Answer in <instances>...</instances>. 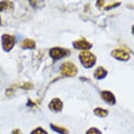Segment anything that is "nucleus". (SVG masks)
<instances>
[{
    "label": "nucleus",
    "mask_w": 134,
    "mask_h": 134,
    "mask_svg": "<svg viewBox=\"0 0 134 134\" xmlns=\"http://www.w3.org/2000/svg\"><path fill=\"white\" fill-rule=\"evenodd\" d=\"M81 63L86 68H91L96 63V57L88 51H83L79 54Z\"/></svg>",
    "instance_id": "f257e3e1"
},
{
    "label": "nucleus",
    "mask_w": 134,
    "mask_h": 134,
    "mask_svg": "<svg viewBox=\"0 0 134 134\" xmlns=\"http://www.w3.org/2000/svg\"><path fill=\"white\" fill-rule=\"evenodd\" d=\"M62 75L66 77H75L77 73V68L75 64L70 62H66L60 67Z\"/></svg>",
    "instance_id": "f03ea898"
},
{
    "label": "nucleus",
    "mask_w": 134,
    "mask_h": 134,
    "mask_svg": "<svg viewBox=\"0 0 134 134\" xmlns=\"http://www.w3.org/2000/svg\"><path fill=\"white\" fill-rule=\"evenodd\" d=\"M70 53L68 49L60 48V47H54L50 49L49 55L51 58L54 60H58L63 58L66 57Z\"/></svg>",
    "instance_id": "7ed1b4c3"
},
{
    "label": "nucleus",
    "mask_w": 134,
    "mask_h": 134,
    "mask_svg": "<svg viewBox=\"0 0 134 134\" xmlns=\"http://www.w3.org/2000/svg\"><path fill=\"white\" fill-rule=\"evenodd\" d=\"M2 47L5 51L9 52L13 48L15 44V38L10 35L4 34L2 37Z\"/></svg>",
    "instance_id": "20e7f679"
},
{
    "label": "nucleus",
    "mask_w": 134,
    "mask_h": 134,
    "mask_svg": "<svg viewBox=\"0 0 134 134\" xmlns=\"http://www.w3.org/2000/svg\"><path fill=\"white\" fill-rule=\"evenodd\" d=\"M111 55L120 61H128L130 59V53L127 51L121 48L114 49L111 53Z\"/></svg>",
    "instance_id": "39448f33"
},
{
    "label": "nucleus",
    "mask_w": 134,
    "mask_h": 134,
    "mask_svg": "<svg viewBox=\"0 0 134 134\" xmlns=\"http://www.w3.org/2000/svg\"><path fill=\"white\" fill-rule=\"evenodd\" d=\"M73 46L74 48L79 49V50H88L92 47V44H91L90 42H88V41H86V40H79L75 41L73 42Z\"/></svg>",
    "instance_id": "423d86ee"
},
{
    "label": "nucleus",
    "mask_w": 134,
    "mask_h": 134,
    "mask_svg": "<svg viewBox=\"0 0 134 134\" xmlns=\"http://www.w3.org/2000/svg\"><path fill=\"white\" fill-rule=\"evenodd\" d=\"M101 97L104 101L110 105H114L116 103V98L114 95L109 91H103L101 92Z\"/></svg>",
    "instance_id": "0eeeda50"
},
{
    "label": "nucleus",
    "mask_w": 134,
    "mask_h": 134,
    "mask_svg": "<svg viewBox=\"0 0 134 134\" xmlns=\"http://www.w3.org/2000/svg\"><path fill=\"white\" fill-rule=\"evenodd\" d=\"M63 103L59 98H53L48 105V108L53 112H58L63 110Z\"/></svg>",
    "instance_id": "6e6552de"
},
{
    "label": "nucleus",
    "mask_w": 134,
    "mask_h": 134,
    "mask_svg": "<svg viewBox=\"0 0 134 134\" xmlns=\"http://www.w3.org/2000/svg\"><path fill=\"white\" fill-rule=\"evenodd\" d=\"M108 75V71L103 67H98L94 72V77L97 79H104Z\"/></svg>",
    "instance_id": "1a4fd4ad"
},
{
    "label": "nucleus",
    "mask_w": 134,
    "mask_h": 134,
    "mask_svg": "<svg viewBox=\"0 0 134 134\" xmlns=\"http://www.w3.org/2000/svg\"><path fill=\"white\" fill-rule=\"evenodd\" d=\"M21 48L23 49H33L35 48L36 44L35 42L30 39H25L20 44Z\"/></svg>",
    "instance_id": "9d476101"
},
{
    "label": "nucleus",
    "mask_w": 134,
    "mask_h": 134,
    "mask_svg": "<svg viewBox=\"0 0 134 134\" xmlns=\"http://www.w3.org/2000/svg\"><path fill=\"white\" fill-rule=\"evenodd\" d=\"M50 126H51V129L53 130V131L56 132L58 134H68L69 131L68 130L65 129V127L60 126L59 125H56L54 124H50Z\"/></svg>",
    "instance_id": "9b49d317"
},
{
    "label": "nucleus",
    "mask_w": 134,
    "mask_h": 134,
    "mask_svg": "<svg viewBox=\"0 0 134 134\" xmlns=\"http://www.w3.org/2000/svg\"><path fill=\"white\" fill-rule=\"evenodd\" d=\"M94 114L99 117H105L108 115V110H105L103 108H97L94 110Z\"/></svg>",
    "instance_id": "f8f14e48"
},
{
    "label": "nucleus",
    "mask_w": 134,
    "mask_h": 134,
    "mask_svg": "<svg viewBox=\"0 0 134 134\" xmlns=\"http://www.w3.org/2000/svg\"><path fill=\"white\" fill-rule=\"evenodd\" d=\"M11 6H12V3L10 2H8V1L2 2H0V11L11 9Z\"/></svg>",
    "instance_id": "ddd939ff"
},
{
    "label": "nucleus",
    "mask_w": 134,
    "mask_h": 134,
    "mask_svg": "<svg viewBox=\"0 0 134 134\" xmlns=\"http://www.w3.org/2000/svg\"><path fill=\"white\" fill-rule=\"evenodd\" d=\"M30 134H48V133L46 130H44L42 127H38L33 130Z\"/></svg>",
    "instance_id": "4468645a"
},
{
    "label": "nucleus",
    "mask_w": 134,
    "mask_h": 134,
    "mask_svg": "<svg viewBox=\"0 0 134 134\" xmlns=\"http://www.w3.org/2000/svg\"><path fill=\"white\" fill-rule=\"evenodd\" d=\"M86 134H102V133L98 129H97V128L95 127H92L90 128L88 130H87Z\"/></svg>",
    "instance_id": "2eb2a0df"
},
{
    "label": "nucleus",
    "mask_w": 134,
    "mask_h": 134,
    "mask_svg": "<svg viewBox=\"0 0 134 134\" xmlns=\"http://www.w3.org/2000/svg\"><path fill=\"white\" fill-rule=\"evenodd\" d=\"M32 84L30 83H24L23 84H22V87L23 88H24V89H30V88H32Z\"/></svg>",
    "instance_id": "dca6fc26"
},
{
    "label": "nucleus",
    "mask_w": 134,
    "mask_h": 134,
    "mask_svg": "<svg viewBox=\"0 0 134 134\" xmlns=\"http://www.w3.org/2000/svg\"><path fill=\"white\" fill-rule=\"evenodd\" d=\"M11 134H22V132L20 131V130L19 129H14L12 131V133H11Z\"/></svg>",
    "instance_id": "f3484780"
},
{
    "label": "nucleus",
    "mask_w": 134,
    "mask_h": 134,
    "mask_svg": "<svg viewBox=\"0 0 134 134\" xmlns=\"http://www.w3.org/2000/svg\"><path fill=\"white\" fill-rule=\"evenodd\" d=\"M132 34L134 35V25L132 26Z\"/></svg>",
    "instance_id": "a211bd4d"
},
{
    "label": "nucleus",
    "mask_w": 134,
    "mask_h": 134,
    "mask_svg": "<svg viewBox=\"0 0 134 134\" xmlns=\"http://www.w3.org/2000/svg\"><path fill=\"white\" fill-rule=\"evenodd\" d=\"M0 25H1V18H0Z\"/></svg>",
    "instance_id": "6ab92c4d"
}]
</instances>
